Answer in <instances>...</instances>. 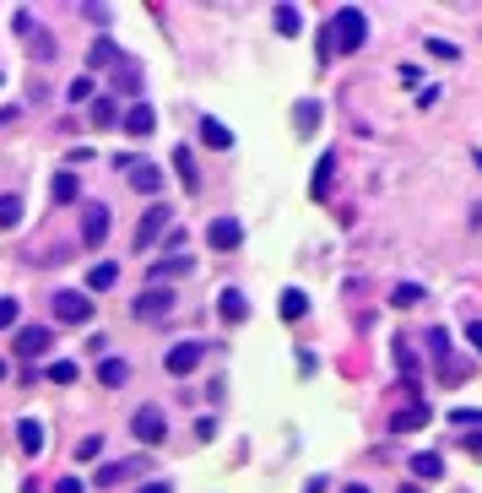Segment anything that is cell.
Returning a JSON list of instances; mask_svg holds the SVG:
<instances>
[{
	"instance_id": "obj_33",
	"label": "cell",
	"mask_w": 482,
	"mask_h": 493,
	"mask_svg": "<svg viewBox=\"0 0 482 493\" xmlns=\"http://www.w3.org/2000/svg\"><path fill=\"white\" fill-rule=\"evenodd\" d=\"M65 93H71V103H87V98L98 93V82H93V77H77V82L65 87Z\"/></svg>"
},
{
	"instance_id": "obj_21",
	"label": "cell",
	"mask_w": 482,
	"mask_h": 493,
	"mask_svg": "<svg viewBox=\"0 0 482 493\" xmlns=\"http://www.w3.org/2000/svg\"><path fill=\"white\" fill-rule=\"evenodd\" d=\"M119 60H125V54H119L114 38H98V44L87 49V65H93V70H109V65H119Z\"/></svg>"
},
{
	"instance_id": "obj_36",
	"label": "cell",
	"mask_w": 482,
	"mask_h": 493,
	"mask_svg": "<svg viewBox=\"0 0 482 493\" xmlns=\"http://www.w3.org/2000/svg\"><path fill=\"white\" fill-rule=\"evenodd\" d=\"M163 244H168L174 255H190V234H184V228H168V234H163Z\"/></svg>"
},
{
	"instance_id": "obj_38",
	"label": "cell",
	"mask_w": 482,
	"mask_h": 493,
	"mask_svg": "<svg viewBox=\"0 0 482 493\" xmlns=\"http://www.w3.org/2000/svg\"><path fill=\"white\" fill-rule=\"evenodd\" d=\"M429 54H439V60H461V49H455L450 38H429Z\"/></svg>"
},
{
	"instance_id": "obj_5",
	"label": "cell",
	"mask_w": 482,
	"mask_h": 493,
	"mask_svg": "<svg viewBox=\"0 0 482 493\" xmlns=\"http://www.w3.org/2000/svg\"><path fill=\"white\" fill-rule=\"evenodd\" d=\"M130 434H135V445H147V450H152V445H163V440H168V423H163V412H158V407H142V412L130 417Z\"/></svg>"
},
{
	"instance_id": "obj_48",
	"label": "cell",
	"mask_w": 482,
	"mask_h": 493,
	"mask_svg": "<svg viewBox=\"0 0 482 493\" xmlns=\"http://www.w3.org/2000/svg\"><path fill=\"white\" fill-rule=\"evenodd\" d=\"M0 380H6V358H0Z\"/></svg>"
},
{
	"instance_id": "obj_4",
	"label": "cell",
	"mask_w": 482,
	"mask_h": 493,
	"mask_svg": "<svg viewBox=\"0 0 482 493\" xmlns=\"http://www.w3.org/2000/svg\"><path fill=\"white\" fill-rule=\"evenodd\" d=\"M130 315H135V320H147V325H158V320H168V315H174V293H168V288H147V293H135Z\"/></svg>"
},
{
	"instance_id": "obj_1",
	"label": "cell",
	"mask_w": 482,
	"mask_h": 493,
	"mask_svg": "<svg viewBox=\"0 0 482 493\" xmlns=\"http://www.w3.org/2000/svg\"><path fill=\"white\" fill-rule=\"evenodd\" d=\"M364 38H369V17L353 12V6H341V12L325 22V33H320V60H331V54H358Z\"/></svg>"
},
{
	"instance_id": "obj_11",
	"label": "cell",
	"mask_w": 482,
	"mask_h": 493,
	"mask_svg": "<svg viewBox=\"0 0 482 493\" xmlns=\"http://www.w3.org/2000/svg\"><path fill=\"white\" fill-rule=\"evenodd\" d=\"M190 266H195L190 255H168V260H152V271H147V276H152V288H168L174 276H190Z\"/></svg>"
},
{
	"instance_id": "obj_17",
	"label": "cell",
	"mask_w": 482,
	"mask_h": 493,
	"mask_svg": "<svg viewBox=\"0 0 482 493\" xmlns=\"http://www.w3.org/2000/svg\"><path fill=\"white\" fill-rule=\"evenodd\" d=\"M174 174H179L184 195H195V190H200V174H195V152H190V147H174Z\"/></svg>"
},
{
	"instance_id": "obj_43",
	"label": "cell",
	"mask_w": 482,
	"mask_h": 493,
	"mask_svg": "<svg viewBox=\"0 0 482 493\" xmlns=\"http://www.w3.org/2000/svg\"><path fill=\"white\" fill-rule=\"evenodd\" d=\"M466 450H471V461H482V434H471V440H466Z\"/></svg>"
},
{
	"instance_id": "obj_19",
	"label": "cell",
	"mask_w": 482,
	"mask_h": 493,
	"mask_svg": "<svg viewBox=\"0 0 482 493\" xmlns=\"http://www.w3.org/2000/svg\"><path fill=\"white\" fill-rule=\"evenodd\" d=\"M277 315H282V320H304V315H309V293H304V288H282Z\"/></svg>"
},
{
	"instance_id": "obj_32",
	"label": "cell",
	"mask_w": 482,
	"mask_h": 493,
	"mask_svg": "<svg viewBox=\"0 0 482 493\" xmlns=\"http://www.w3.org/2000/svg\"><path fill=\"white\" fill-rule=\"evenodd\" d=\"M49 380H54V385H71V380H77V364H71V358H54V364H49Z\"/></svg>"
},
{
	"instance_id": "obj_8",
	"label": "cell",
	"mask_w": 482,
	"mask_h": 493,
	"mask_svg": "<svg viewBox=\"0 0 482 493\" xmlns=\"http://www.w3.org/2000/svg\"><path fill=\"white\" fill-rule=\"evenodd\" d=\"M119 125H125V136H152L158 130V109L152 103H135V109L119 114Z\"/></svg>"
},
{
	"instance_id": "obj_16",
	"label": "cell",
	"mask_w": 482,
	"mask_h": 493,
	"mask_svg": "<svg viewBox=\"0 0 482 493\" xmlns=\"http://www.w3.org/2000/svg\"><path fill=\"white\" fill-rule=\"evenodd\" d=\"M406 472L418 477V482H434V477H445V456H434V450H418L406 461Z\"/></svg>"
},
{
	"instance_id": "obj_9",
	"label": "cell",
	"mask_w": 482,
	"mask_h": 493,
	"mask_svg": "<svg viewBox=\"0 0 482 493\" xmlns=\"http://www.w3.org/2000/svg\"><path fill=\"white\" fill-rule=\"evenodd\" d=\"M195 364H200V341H174V347H168V358H163V369H168V374H190Z\"/></svg>"
},
{
	"instance_id": "obj_6",
	"label": "cell",
	"mask_w": 482,
	"mask_h": 493,
	"mask_svg": "<svg viewBox=\"0 0 482 493\" xmlns=\"http://www.w3.org/2000/svg\"><path fill=\"white\" fill-rule=\"evenodd\" d=\"M206 244H212V250H239V244H244V223H239V218H212Z\"/></svg>"
},
{
	"instance_id": "obj_30",
	"label": "cell",
	"mask_w": 482,
	"mask_h": 493,
	"mask_svg": "<svg viewBox=\"0 0 482 493\" xmlns=\"http://www.w3.org/2000/svg\"><path fill=\"white\" fill-rule=\"evenodd\" d=\"M93 125H119V103L114 98H93Z\"/></svg>"
},
{
	"instance_id": "obj_12",
	"label": "cell",
	"mask_w": 482,
	"mask_h": 493,
	"mask_svg": "<svg viewBox=\"0 0 482 493\" xmlns=\"http://www.w3.org/2000/svg\"><path fill=\"white\" fill-rule=\"evenodd\" d=\"M49 201H54V206H71V201H82V179H77L71 168H60V174L49 179Z\"/></svg>"
},
{
	"instance_id": "obj_44",
	"label": "cell",
	"mask_w": 482,
	"mask_h": 493,
	"mask_svg": "<svg viewBox=\"0 0 482 493\" xmlns=\"http://www.w3.org/2000/svg\"><path fill=\"white\" fill-rule=\"evenodd\" d=\"M12 119H17V103H12V109H0V130H6Z\"/></svg>"
},
{
	"instance_id": "obj_47",
	"label": "cell",
	"mask_w": 482,
	"mask_h": 493,
	"mask_svg": "<svg viewBox=\"0 0 482 493\" xmlns=\"http://www.w3.org/2000/svg\"><path fill=\"white\" fill-rule=\"evenodd\" d=\"M401 493H423V488H418V482H406V488H401Z\"/></svg>"
},
{
	"instance_id": "obj_3",
	"label": "cell",
	"mask_w": 482,
	"mask_h": 493,
	"mask_svg": "<svg viewBox=\"0 0 482 493\" xmlns=\"http://www.w3.org/2000/svg\"><path fill=\"white\" fill-rule=\"evenodd\" d=\"M49 309H54V320H65V325H87V320H93V299L77 293V288H60V293L49 299Z\"/></svg>"
},
{
	"instance_id": "obj_26",
	"label": "cell",
	"mask_w": 482,
	"mask_h": 493,
	"mask_svg": "<svg viewBox=\"0 0 482 493\" xmlns=\"http://www.w3.org/2000/svg\"><path fill=\"white\" fill-rule=\"evenodd\" d=\"M293 125H298V136H315V125H320V103L304 98V103L293 109Z\"/></svg>"
},
{
	"instance_id": "obj_23",
	"label": "cell",
	"mask_w": 482,
	"mask_h": 493,
	"mask_svg": "<svg viewBox=\"0 0 482 493\" xmlns=\"http://www.w3.org/2000/svg\"><path fill=\"white\" fill-rule=\"evenodd\" d=\"M17 445H22V456H38V450H44V429H38V417H22V423H17Z\"/></svg>"
},
{
	"instance_id": "obj_35",
	"label": "cell",
	"mask_w": 482,
	"mask_h": 493,
	"mask_svg": "<svg viewBox=\"0 0 482 493\" xmlns=\"http://www.w3.org/2000/svg\"><path fill=\"white\" fill-rule=\"evenodd\" d=\"M28 38H33V60H49V54H54V44H49V33H38V28H28Z\"/></svg>"
},
{
	"instance_id": "obj_29",
	"label": "cell",
	"mask_w": 482,
	"mask_h": 493,
	"mask_svg": "<svg viewBox=\"0 0 482 493\" xmlns=\"http://www.w3.org/2000/svg\"><path fill=\"white\" fill-rule=\"evenodd\" d=\"M17 223H22V201L17 195H0V234L17 228Z\"/></svg>"
},
{
	"instance_id": "obj_25",
	"label": "cell",
	"mask_w": 482,
	"mask_h": 493,
	"mask_svg": "<svg viewBox=\"0 0 482 493\" xmlns=\"http://www.w3.org/2000/svg\"><path fill=\"white\" fill-rule=\"evenodd\" d=\"M114 93H142V65H135V60H119V77H114Z\"/></svg>"
},
{
	"instance_id": "obj_10",
	"label": "cell",
	"mask_w": 482,
	"mask_h": 493,
	"mask_svg": "<svg viewBox=\"0 0 482 493\" xmlns=\"http://www.w3.org/2000/svg\"><path fill=\"white\" fill-rule=\"evenodd\" d=\"M49 341H54V336H49V331H44V325H22V331H17V341H12V347H17V352H22V358H44V352H49Z\"/></svg>"
},
{
	"instance_id": "obj_27",
	"label": "cell",
	"mask_w": 482,
	"mask_h": 493,
	"mask_svg": "<svg viewBox=\"0 0 482 493\" xmlns=\"http://www.w3.org/2000/svg\"><path fill=\"white\" fill-rule=\"evenodd\" d=\"M429 352H434V364H439V369L450 364V331H445V325H434V331H429Z\"/></svg>"
},
{
	"instance_id": "obj_34",
	"label": "cell",
	"mask_w": 482,
	"mask_h": 493,
	"mask_svg": "<svg viewBox=\"0 0 482 493\" xmlns=\"http://www.w3.org/2000/svg\"><path fill=\"white\" fill-rule=\"evenodd\" d=\"M93 456H103V434H87V440H77V461H93Z\"/></svg>"
},
{
	"instance_id": "obj_37",
	"label": "cell",
	"mask_w": 482,
	"mask_h": 493,
	"mask_svg": "<svg viewBox=\"0 0 482 493\" xmlns=\"http://www.w3.org/2000/svg\"><path fill=\"white\" fill-rule=\"evenodd\" d=\"M119 477H130V466H119V461L114 466H98V488H114Z\"/></svg>"
},
{
	"instance_id": "obj_45",
	"label": "cell",
	"mask_w": 482,
	"mask_h": 493,
	"mask_svg": "<svg viewBox=\"0 0 482 493\" xmlns=\"http://www.w3.org/2000/svg\"><path fill=\"white\" fill-rule=\"evenodd\" d=\"M142 493H174V488H168V482H147Z\"/></svg>"
},
{
	"instance_id": "obj_22",
	"label": "cell",
	"mask_w": 482,
	"mask_h": 493,
	"mask_svg": "<svg viewBox=\"0 0 482 493\" xmlns=\"http://www.w3.org/2000/svg\"><path fill=\"white\" fill-rule=\"evenodd\" d=\"M114 282H119V266H114V260H98V266L87 271V293H109Z\"/></svg>"
},
{
	"instance_id": "obj_41",
	"label": "cell",
	"mask_w": 482,
	"mask_h": 493,
	"mask_svg": "<svg viewBox=\"0 0 482 493\" xmlns=\"http://www.w3.org/2000/svg\"><path fill=\"white\" fill-rule=\"evenodd\" d=\"M54 493H87V488H82V477H60V482H54Z\"/></svg>"
},
{
	"instance_id": "obj_20",
	"label": "cell",
	"mask_w": 482,
	"mask_h": 493,
	"mask_svg": "<svg viewBox=\"0 0 482 493\" xmlns=\"http://www.w3.org/2000/svg\"><path fill=\"white\" fill-rule=\"evenodd\" d=\"M200 141H206V147H217V152H223V147H233V130H228L217 114H206V119H200Z\"/></svg>"
},
{
	"instance_id": "obj_49",
	"label": "cell",
	"mask_w": 482,
	"mask_h": 493,
	"mask_svg": "<svg viewBox=\"0 0 482 493\" xmlns=\"http://www.w3.org/2000/svg\"><path fill=\"white\" fill-rule=\"evenodd\" d=\"M0 82H6V77H0Z\"/></svg>"
},
{
	"instance_id": "obj_14",
	"label": "cell",
	"mask_w": 482,
	"mask_h": 493,
	"mask_svg": "<svg viewBox=\"0 0 482 493\" xmlns=\"http://www.w3.org/2000/svg\"><path fill=\"white\" fill-rule=\"evenodd\" d=\"M217 315H223L228 325H244V320H249V299H244L239 288H223V293H217Z\"/></svg>"
},
{
	"instance_id": "obj_46",
	"label": "cell",
	"mask_w": 482,
	"mask_h": 493,
	"mask_svg": "<svg viewBox=\"0 0 482 493\" xmlns=\"http://www.w3.org/2000/svg\"><path fill=\"white\" fill-rule=\"evenodd\" d=\"M341 493H369V488H364V482H347V488H341Z\"/></svg>"
},
{
	"instance_id": "obj_40",
	"label": "cell",
	"mask_w": 482,
	"mask_h": 493,
	"mask_svg": "<svg viewBox=\"0 0 482 493\" xmlns=\"http://www.w3.org/2000/svg\"><path fill=\"white\" fill-rule=\"evenodd\" d=\"M450 423H461V429H471V423H482V412H471V407H461V412H450Z\"/></svg>"
},
{
	"instance_id": "obj_42",
	"label": "cell",
	"mask_w": 482,
	"mask_h": 493,
	"mask_svg": "<svg viewBox=\"0 0 482 493\" xmlns=\"http://www.w3.org/2000/svg\"><path fill=\"white\" fill-rule=\"evenodd\" d=\"M466 336H471V347L482 352V320H471V325H466Z\"/></svg>"
},
{
	"instance_id": "obj_7",
	"label": "cell",
	"mask_w": 482,
	"mask_h": 493,
	"mask_svg": "<svg viewBox=\"0 0 482 493\" xmlns=\"http://www.w3.org/2000/svg\"><path fill=\"white\" fill-rule=\"evenodd\" d=\"M109 228H114V223H109V206H103V201H93V206L82 211V239H87V244H103V239H109Z\"/></svg>"
},
{
	"instance_id": "obj_18",
	"label": "cell",
	"mask_w": 482,
	"mask_h": 493,
	"mask_svg": "<svg viewBox=\"0 0 482 493\" xmlns=\"http://www.w3.org/2000/svg\"><path fill=\"white\" fill-rule=\"evenodd\" d=\"M331 179H336V152H320L315 179H309V195H315V201H325V195H331Z\"/></svg>"
},
{
	"instance_id": "obj_13",
	"label": "cell",
	"mask_w": 482,
	"mask_h": 493,
	"mask_svg": "<svg viewBox=\"0 0 482 493\" xmlns=\"http://www.w3.org/2000/svg\"><path fill=\"white\" fill-rule=\"evenodd\" d=\"M423 423H429V407H423V401H406V407L390 417V434H418Z\"/></svg>"
},
{
	"instance_id": "obj_2",
	"label": "cell",
	"mask_w": 482,
	"mask_h": 493,
	"mask_svg": "<svg viewBox=\"0 0 482 493\" xmlns=\"http://www.w3.org/2000/svg\"><path fill=\"white\" fill-rule=\"evenodd\" d=\"M168 228H174V211H168L163 201H152V206L142 211V223H135V250H152Z\"/></svg>"
},
{
	"instance_id": "obj_39",
	"label": "cell",
	"mask_w": 482,
	"mask_h": 493,
	"mask_svg": "<svg viewBox=\"0 0 482 493\" xmlns=\"http://www.w3.org/2000/svg\"><path fill=\"white\" fill-rule=\"evenodd\" d=\"M17 315H22V304H17V299H0V331L17 325Z\"/></svg>"
},
{
	"instance_id": "obj_15",
	"label": "cell",
	"mask_w": 482,
	"mask_h": 493,
	"mask_svg": "<svg viewBox=\"0 0 482 493\" xmlns=\"http://www.w3.org/2000/svg\"><path fill=\"white\" fill-rule=\"evenodd\" d=\"M125 168H130V185L142 190V195H158L163 190V168L158 163H125Z\"/></svg>"
},
{
	"instance_id": "obj_31",
	"label": "cell",
	"mask_w": 482,
	"mask_h": 493,
	"mask_svg": "<svg viewBox=\"0 0 482 493\" xmlns=\"http://www.w3.org/2000/svg\"><path fill=\"white\" fill-rule=\"evenodd\" d=\"M298 28H304V17H298L293 6H277V33H288V38H293Z\"/></svg>"
},
{
	"instance_id": "obj_28",
	"label": "cell",
	"mask_w": 482,
	"mask_h": 493,
	"mask_svg": "<svg viewBox=\"0 0 482 493\" xmlns=\"http://www.w3.org/2000/svg\"><path fill=\"white\" fill-rule=\"evenodd\" d=\"M390 304H396V309H412V304H423V288H418V282H396Z\"/></svg>"
},
{
	"instance_id": "obj_24",
	"label": "cell",
	"mask_w": 482,
	"mask_h": 493,
	"mask_svg": "<svg viewBox=\"0 0 482 493\" xmlns=\"http://www.w3.org/2000/svg\"><path fill=\"white\" fill-rule=\"evenodd\" d=\"M98 380H103L109 390H119V385L130 380V364H125V358H103V364H98Z\"/></svg>"
}]
</instances>
